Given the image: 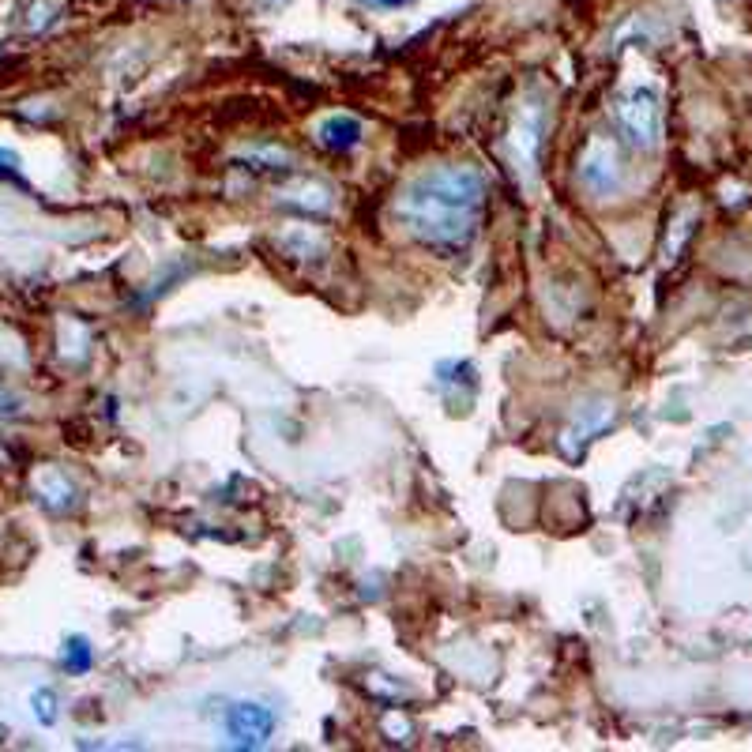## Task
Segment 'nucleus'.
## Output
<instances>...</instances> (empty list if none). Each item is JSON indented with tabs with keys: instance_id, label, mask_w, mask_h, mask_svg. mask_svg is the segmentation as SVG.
<instances>
[{
	"instance_id": "nucleus-1",
	"label": "nucleus",
	"mask_w": 752,
	"mask_h": 752,
	"mask_svg": "<svg viewBox=\"0 0 752 752\" xmlns=\"http://www.w3.org/2000/svg\"><path fill=\"white\" fill-rule=\"evenodd\" d=\"M489 185L478 166L440 162L414 173L395 196V219L418 245L433 252H463L482 230Z\"/></svg>"
},
{
	"instance_id": "nucleus-2",
	"label": "nucleus",
	"mask_w": 752,
	"mask_h": 752,
	"mask_svg": "<svg viewBox=\"0 0 752 752\" xmlns=\"http://www.w3.org/2000/svg\"><path fill=\"white\" fill-rule=\"evenodd\" d=\"M613 121H617V132H621L632 147L655 151L658 136H662V106H658V94L651 91V87H632L625 98H617Z\"/></svg>"
},
{
	"instance_id": "nucleus-3",
	"label": "nucleus",
	"mask_w": 752,
	"mask_h": 752,
	"mask_svg": "<svg viewBox=\"0 0 752 752\" xmlns=\"http://www.w3.org/2000/svg\"><path fill=\"white\" fill-rule=\"evenodd\" d=\"M576 177H580V185L587 188L591 196H613V192H621L625 166H621L617 143L606 140V136H591L587 147H583V155H580Z\"/></svg>"
},
{
	"instance_id": "nucleus-4",
	"label": "nucleus",
	"mask_w": 752,
	"mask_h": 752,
	"mask_svg": "<svg viewBox=\"0 0 752 752\" xmlns=\"http://www.w3.org/2000/svg\"><path fill=\"white\" fill-rule=\"evenodd\" d=\"M226 734H230L234 749H260V745H267V737L275 734V711L267 704H256V700L234 704L226 715Z\"/></svg>"
},
{
	"instance_id": "nucleus-5",
	"label": "nucleus",
	"mask_w": 752,
	"mask_h": 752,
	"mask_svg": "<svg viewBox=\"0 0 752 752\" xmlns=\"http://www.w3.org/2000/svg\"><path fill=\"white\" fill-rule=\"evenodd\" d=\"M542 132H546V106H542V102L519 106L516 155H519V162H523V170L534 173V162H538V151H542Z\"/></svg>"
},
{
	"instance_id": "nucleus-6",
	"label": "nucleus",
	"mask_w": 752,
	"mask_h": 752,
	"mask_svg": "<svg viewBox=\"0 0 752 752\" xmlns=\"http://www.w3.org/2000/svg\"><path fill=\"white\" fill-rule=\"evenodd\" d=\"M361 136H365V128H361V121L350 117V113H331V117H324V121L316 125V140L324 143L328 151H335V155L354 151L361 143Z\"/></svg>"
},
{
	"instance_id": "nucleus-7",
	"label": "nucleus",
	"mask_w": 752,
	"mask_h": 752,
	"mask_svg": "<svg viewBox=\"0 0 752 752\" xmlns=\"http://www.w3.org/2000/svg\"><path fill=\"white\" fill-rule=\"evenodd\" d=\"M34 497H38V504H46L49 512H68L72 504H76V486L68 482V474L57 467H46L34 474Z\"/></svg>"
},
{
	"instance_id": "nucleus-8",
	"label": "nucleus",
	"mask_w": 752,
	"mask_h": 752,
	"mask_svg": "<svg viewBox=\"0 0 752 752\" xmlns=\"http://www.w3.org/2000/svg\"><path fill=\"white\" fill-rule=\"evenodd\" d=\"M61 666L68 670V674H87L94 666V647L87 636H68L64 640V655H61Z\"/></svg>"
},
{
	"instance_id": "nucleus-9",
	"label": "nucleus",
	"mask_w": 752,
	"mask_h": 752,
	"mask_svg": "<svg viewBox=\"0 0 752 752\" xmlns=\"http://www.w3.org/2000/svg\"><path fill=\"white\" fill-rule=\"evenodd\" d=\"M31 707H34V719L42 722V726H53V722L61 719V711H57V692L53 689H34Z\"/></svg>"
},
{
	"instance_id": "nucleus-10",
	"label": "nucleus",
	"mask_w": 752,
	"mask_h": 752,
	"mask_svg": "<svg viewBox=\"0 0 752 752\" xmlns=\"http://www.w3.org/2000/svg\"><path fill=\"white\" fill-rule=\"evenodd\" d=\"M23 414V399L8 388H0V418H19Z\"/></svg>"
},
{
	"instance_id": "nucleus-11",
	"label": "nucleus",
	"mask_w": 752,
	"mask_h": 752,
	"mask_svg": "<svg viewBox=\"0 0 752 752\" xmlns=\"http://www.w3.org/2000/svg\"><path fill=\"white\" fill-rule=\"evenodd\" d=\"M256 4H260L264 12H279L282 4H290V0H256Z\"/></svg>"
},
{
	"instance_id": "nucleus-12",
	"label": "nucleus",
	"mask_w": 752,
	"mask_h": 752,
	"mask_svg": "<svg viewBox=\"0 0 752 752\" xmlns=\"http://www.w3.org/2000/svg\"><path fill=\"white\" fill-rule=\"evenodd\" d=\"M380 8H399V4H407V0H376Z\"/></svg>"
}]
</instances>
